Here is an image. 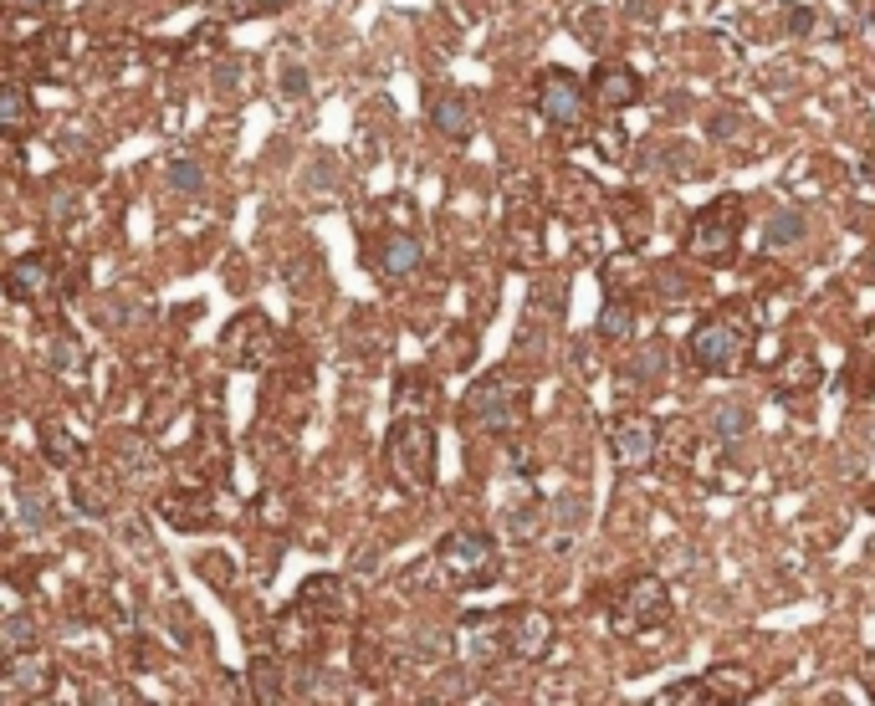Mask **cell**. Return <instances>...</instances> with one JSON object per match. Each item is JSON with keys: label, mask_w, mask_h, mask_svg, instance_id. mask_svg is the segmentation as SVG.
Here are the masks:
<instances>
[{"label": "cell", "mask_w": 875, "mask_h": 706, "mask_svg": "<svg viewBox=\"0 0 875 706\" xmlns=\"http://www.w3.org/2000/svg\"><path fill=\"white\" fill-rule=\"evenodd\" d=\"M384 461H389L400 487H415V492L430 487L435 481V435H430V425L420 415L395 420V430L384 440Z\"/></svg>", "instance_id": "cell-3"}, {"label": "cell", "mask_w": 875, "mask_h": 706, "mask_svg": "<svg viewBox=\"0 0 875 706\" xmlns=\"http://www.w3.org/2000/svg\"><path fill=\"white\" fill-rule=\"evenodd\" d=\"M548 645H553V620H548L543 609H533V604L507 609V655H517V660H538Z\"/></svg>", "instance_id": "cell-12"}, {"label": "cell", "mask_w": 875, "mask_h": 706, "mask_svg": "<svg viewBox=\"0 0 875 706\" xmlns=\"http://www.w3.org/2000/svg\"><path fill=\"white\" fill-rule=\"evenodd\" d=\"M789 26H794V36H804V31L814 26V16H809L804 6H789Z\"/></svg>", "instance_id": "cell-36"}, {"label": "cell", "mask_w": 875, "mask_h": 706, "mask_svg": "<svg viewBox=\"0 0 875 706\" xmlns=\"http://www.w3.org/2000/svg\"><path fill=\"white\" fill-rule=\"evenodd\" d=\"M164 185H169L174 195H200V190H205V169H200L190 154H174V159L164 164Z\"/></svg>", "instance_id": "cell-23"}, {"label": "cell", "mask_w": 875, "mask_h": 706, "mask_svg": "<svg viewBox=\"0 0 875 706\" xmlns=\"http://www.w3.org/2000/svg\"><path fill=\"white\" fill-rule=\"evenodd\" d=\"M379 267H384V277H410L415 267H420V236H410V231H389L384 236V246H379Z\"/></svg>", "instance_id": "cell-17"}, {"label": "cell", "mask_w": 875, "mask_h": 706, "mask_svg": "<svg viewBox=\"0 0 875 706\" xmlns=\"http://www.w3.org/2000/svg\"><path fill=\"white\" fill-rule=\"evenodd\" d=\"M666 614H671L666 584L655 579V573H640V579L625 584V599L615 604V630H620V635H640V630L666 625Z\"/></svg>", "instance_id": "cell-6"}, {"label": "cell", "mask_w": 875, "mask_h": 706, "mask_svg": "<svg viewBox=\"0 0 875 706\" xmlns=\"http://www.w3.org/2000/svg\"><path fill=\"white\" fill-rule=\"evenodd\" d=\"M599 333L604 338H630V307L625 302H609L604 318H599Z\"/></svg>", "instance_id": "cell-32"}, {"label": "cell", "mask_w": 875, "mask_h": 706, "mask_svg": "<svg viewBox=\"0 0 875 706\" xmlns=\"http://www.w3.org/2000/svg\"><path fill=\"white\" fill-rule=\"evenodd\" d=\"M456 645H461V655L471 660V666H492V660L507 650V614H481V609L461 614L456 620Z\"/></svg>", "instance_id": "cell-9"}, {"label": "cell", "mask_w": 875, "mask_h": 706, "mask_svg": "<svg viewBox=\"0 0 875 706\" xmlns=\"http://www.w3.org/2000/svg\"><path fill=\"white\" fill-rule=\"evenodd\" d=\"M712 425H717V440H732V435L748 430V410H742V405H717Z\"/></svg>", "instance_id": "cell-30"}, {"label": "cell", "mask_w": 875, "mask_h": 706, "mask_svg": "<svg viewBox=\"0 0 875 706\" xmlns=\"http://www.w3.org/2000/svg\"><path fill=\"white\" fill-rule=\"evenodd\" d=\"M865 272H870V282H875V256H865Z\"/></svg>", "instance_id": "cell-38"}, {"label": "cell", "mask_w": 875, "mask_h": 706, "mask_svg": "<svg viewBox=\"0 0 875 706\" xmlns=\"http://www.w3.org/2000/svg\"><path fill=\"white\" fill-rule=\"evenodd\" d=\"M6 292H11L16 302H41V297H52V292H57V267H52V256H21V261H11Z\"/></svg>", "instance_id": "cell-14"}, {"label": "cell", "mask_w": 875, "mask_h": 706, "mask_svg": "<svg viewBox=\"0 0 875 706\" xmlns=\"http://www.w3.org/2000/svg\"><path fill=\"white\" fill-rule=\"evenodd\" d=\"M164 517L174 527H210V502H205V492H174L164 502Z\"/></svg>", "instance_id": "cell-20"}, {"label": "cell", "mask_w": 875, "mask_h": 706, "mask_svg": "<svg viewBox=\"0 0 875 706\" xmlns=\"http://www.w3.org/2000/svg\"><path fill=\"white\" fill-rule=\"evenodd\" d=\"M466 420L476 430H487V435H502L522 420V400H517V389L507 374H487V379H476L471 394H466Z\"/></svg>", "instance_id": "cell-5"}, {"label": "cell", "mask_w": 875, "mask_h": 706, "mask_svg": "<svg viewBox=\"0 0 875 706\" xmlns=\"http://www.w3.org/2000/svg\"><path fill=\"white\" fill-rule=\"evenodd\" d=\"M870 507H875V497H870Z\"/></svg>", "instance_id": "cell-40"}, {"label": "cell", "mask_w": 875, "mask_h": 706, "mask_svg": "<svg viewBox=\"0 0 875 706\" xmlns=\"http://www.w3.org/2000/svg\"><path fill=\"white\" fill-rule=\"evenodd\" d=\"M661 701H671V706H676V701H707V681H681V686L666 691Z\"/></svg>", "instance_id": "cell-35"}, {"label": "cell", "mask_w": 875, "mask_h": 706, "mask_svg": "<svg viewBox=\"0 0 875 706\" xmlns=\"http://www.w3.org/2000/svg\"><path fill=\"white\" fill-rule=\"evenodd\" d=\"M737 226H742V210H737L732 200L696 210L691 231H686V251H691L696 261H712V267H722V261H732V251H737Z\"/></svg>", "instance_id": "cell-4"}, {"label": "cell", "mask_w": 875, "mask_h": 706, "mask_svg": "<svg viewBox=\"0 0 875 706\" xmlns=\"http://www.w3.org/2000/svg\"><path fill=\"white\" fill-rule=\"evenodd\" d=\"M655 451H661V430H655V420H645V415L615 420V430H609V456H615V466L640 471V466L655 461Z\"/></svg>", "instance_id": "cell-11"}, {"label": "cell", "mask_w": 875, "mask_h": 706, "mask_svg": "<svg viewBox=\"0 0 875 706\" xmlns=\"http://www.w3.org/2000/svg\"><path fill=\"white\" fill-rule=\"evenodd\" d=\"M814 384H819V359H809V353H799V359H789L778 369V389L783 394H804Z\"/></svg>", "instance_id": "cell-24"}, {"label": "cell", "mask_w": 875, "mask_h": 706, "mask_svg": "<svg viewBox=\"0 0 875 706\" xmlns=\"http://www.w3.org/2000/svg\"><path fill=\"white\" fill-rule=\"evenodd\" d=\"M277 87H282V98L302 103V98H308V67H297V62H282V77H277Z\"/></svg>", "instance_id": "cell-31"}, {"label": "cell", "mask_w": 875, "mask_h": 706, "mask_svg": "<svg viewBox=\"0 0 875 706\" xmlns=\"http://www.w3.org/2000/svg\"><path fill=\"white\" fill-rule=\"evenodd\" d=\"M251 686H256V691H251L256 701H282V696H287V671L277 666L272 655H256V660H251Z\"/></svg>", "instance_id": "cell-21"}, {"label": "cell", "mask_w": 875, "mask_h": 706, "mask_svg": "<svg viewBox=\"0 0 875 706\" xmlns=\"http://www.w3.org/2000/svg\"><path fill=\"white\" fill-rule=\"evenodd\" d=\"M52 686H57V666L41 650H16V655H6V666H0V696L6 701L47 696Z\"/></svg>", "instance_id": "cell-7"}, {"label": "cell", "mask_w": 875, "mask_h": 706, "mask_svg": "<svg viewBox=\"0 0 875 706\" xmlns=\"http://www.w3.org/2000/svg\"><path fill=\"white\" fill-rule=\"evenodd\" d=\"M702 681H707V701H742L753 691V676L742 666H712Z\"/></svg>", "instance_id": "cell-19"}, {"label": "cell", "mask_w": 875, "mask_h": 706, "mask_svg": "<svg viewBox=\"0 0 875 706\" xmlns=\"http://www.w3.org/2000/svg\"><path fill=\"white\" fill-rule=\"evenodd\" d=\"M430 123H435V134L441 139H451V144H466L476 128H481V118H476V103L466 98V93H441L430 103Z\"/></svg>", "instance_id": "cell-15"}, {"label": "cell", "mask_w": 875, "mask_h": 706, "mask_svg": "<svg viewBox=\"0 0 875 706\" xmlns=\"http://www.w3.org/2000/svg\"><path fill=\"white\" fill-rule=\"evenodd\" d=\"M287 0H210L215 16H231V21H251V16H272L282 11Z\"/></svg>", "instance_id": "cell-27"}, {"label": "cell", "mask_w": 875, "mask_h": 706, "mask_svg": "<svg viewBox=\"0 0 875 706\" xmlns=\"http://www.w3.org/2000/svg\"><path fill=\"white\" fill-rule=\"evenodd\" d=\"M47 461L52 466H72V446H67L62 430H47Z\"/></svg>", "instance_id": "cell-34"}, {"label": "cell", "mask_w": 875, "mask_h": 706, "mask_svg": "<svg viewBox=\"0 0 875 706\" xmlns=\"http://www.w3.org/2000/svg\"><path fill=\"white\" fill-rule=\"evenodd\" d=\"M661 369H666V353L661 348H645L640 359H635V374L640 379H661Z\"/></svg>", "instance_id": "cell-33"}, {"label": "cell", "mask_w": 875, "mask_h": 706, "mask_svg": "<svg viewBox=\"0 0 875 706\" xmlns=\"http://www.w3.org/2000/svg\"><path fill=\"white\" fill-rule=\"evenodd\" d=\"M435 563L451 579V589H476V584H492L497 579V548L487 533L476 527H456L435 543Z\"/></svg>", "instance_id": "cell-2"}, {"label": "cell", "mask_w": 875, "mask_h": 706, "mask_svg": "<svg viewBox=\"0 0 875 706\" xmlns=\"http://www.w3.org/2000/svg\"><path fill=\"white\" fill-rule=\"evenodd\" d=\"M533 103H538V113H543L553 128H574V123L584 118V87L568 77L563 67H548V72L538 77V87H533Z\"/></svg>", "instance_id": "cell-8"}, {"label": "cell", "mask_w": 875, "mask_h": 706, "mask_svg": "<svg viewBox=\"0 0 875 706\" xmlns=\"http://www.w3.org/2000/svg\"><path fill=\"white\" fill-rule=\"evenodd\" d=\"M72 492H77V507H82V512H93V517H103V512L113 507V487H108L103 476H82Z\"/></svg>", "instance_id": "cell-26"}, {"label": "cell", "mask_w": 875, "mask_h": 706, "mask_svg": "<svg viewBox=\"0 0 875 706\" xmlns=\"http://www.w3.org/2000/svg\"><path fill=\"white\" fill-rule=\"evenodd\" d=\"M753 348V333L748 323H737L732 313H717L707 323H696L691 338H686V359L696 374H732Z\"/></svg>", "instance_id": "cell-1"}, {"label": "cell", "mask_w": 875, "mask_h": 706, "mask_svg": "<svg viewBox=\"0 0 875 706\" xmlns=\"http://www.w3.org/2000/svg\"><path fill=\"white\" fill-rule=\"evenodd\" d=\"M865 169H870V180H875V154H870V159H865Z\"/></svg>", "instance_id": "cell-39"}, {"label": "cell", "mask_w": 875, "mask_h": 706, "mask_svg": "<svg viewBox=\"0 0 875 706\" xmlns=\"http://www.w3.org/2000/svg\"><path fill=\"white\" fill-rule=\"evenodd\" d=\"M804 231H809V215L799 210V205H783V210H773L768 215V251H778V246H799L804 241Z\"/></svg>", "instance_id": "cell-18"}, {"label": "cell", "mask_w": 875, "mask_h": 706, "mask_svg": "<svg viewBox=\"0 0 875 706\" xmlns=\"http://www.w3.org/2000/svg\"><path fill=\"white\" fill-rule=\"evenodd\" d=\"M221 353H226L231 369H261V364H267V353H272V323H267V313H241L226 328Z\"/></svg>", "instance_id": "cell-10"}, {"label": "cell", "mask_w": 875, "mask_h": 706, "mask_svg": "<svg viewBox=\"0 0 875 706\" xmlns=\"http://www.w3.org/2000/svg\"><path fill=\"white\" fill-rule=\"evenodd\" d=\"M0 645H6V655L36 645V620H31L26 609H16V614H6V620H0Z\"/></svg>", "instance_id": "cell-25"}, {"label": "cell", "mask_w": 875, "mask_h": 706, "mask_svg": "<svg viewBox=\"0 0 875 706\" xmlns=\"http://www.w3.org/2000/svg\"><path fill=\"white\" fill-rule=\"evenodd\" d=\"M292 609L323 630V625H333V620H343V614H348V589L338 579H328V573H318V579H308V584L297 589V604Z\"/></svg>", "instance_id": "cell-13"}, {"label": "cell", "mask_w": 875, "mask_h": 706, "mask_svg": "<svg viewBox=\"0 0 875 706\" xmlns=\"http://www.w3.org/2000/svg\"><path fill=\"white\" fill-rule=\"evenodd\" d=\"M594 103H599V113H620V108H630V103H640V77L630 72V67H599L594 72Z\"/></svg>", "instance_id": "cell-16"}, {"label": "cell", "mask_w": 875, "mask_h": 706, "mask_svg": "<svg viewBox=\"0 0 875 706\" xmlns=\"http://www.w3.org/2000/svg\"><path fill=\"white\" fill-rule=\"evenodd\" d=\"M52 522V502L47 492H36V487H21V527H31V533H41V527Z\"/></svg>", "instance_id": "cell-28"}, {"label": "cell", "mask_w": 875, "mask_h": 706, "mask_svg": "<svg viewBox=\"0 0 875 706\" xmlns=\"http://www.w3.org/2000/svg\"><path fill=\"white\" fill-rule=\"evenodd\" d=\"M52 369H57L62 379H77V374H82V348H77L72 338H52Z\"/></svg>", "instance_id": "cell-29"}, {"label": "cell", "mask_w": 875, "mask_h": 706, "mask_svg": "<svg viewBox=\"0 0 875 706\" xmlns=\"http://www.w3.org/2000/svg\"><path fill=\"white\" fill-rule=\"evenodd\" d=\"M26 123H31V93H26L21 82H6V93H0V128L16 139Z\"/></svg>", "instance_id": "cell-22"}, {"label": "cell", "mask_w": 875, "mask_h": 706, "mask_svg": "<svg viewBox=\"0 0 875 706\" xmlns=\"http://www.w3.org/2000/svg\"><path fill=\"white\" fill-rule=\"evenodd\" d=\"M21 11H41V6H52V0H16Z\"/></svg>", "instance_id": "cell-37"}]
</instances>
